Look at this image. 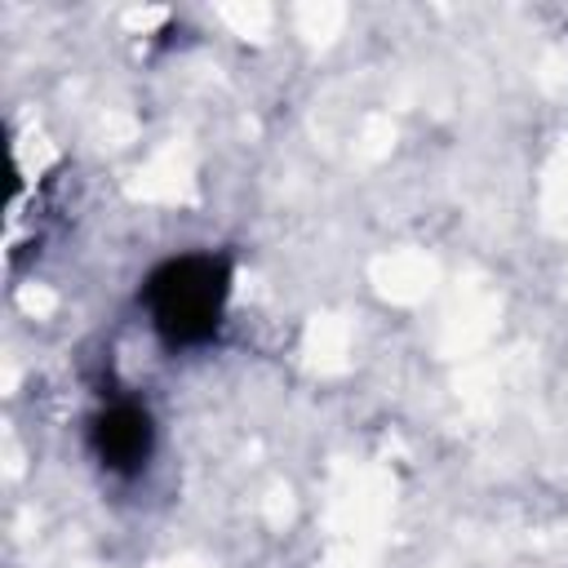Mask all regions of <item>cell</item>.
I'll return each instance as SVG.
<instances>
[{"instance_id": "cell-1", "label": "cell", "mask_w": 568, "mask_h": 568, "mask_svg": "<svg viewBox=\"0 0 568 568\" xmlns=\"http://www.w3.org/2000/svg\"><path fill=\"white\" fill-rule=\"evenodd\" d=\"M235 297V262L222 248H178L160 257L138 284V311L151 337L173 351H209L231 315Z\"/></svg>"}, {"instance_id": "cell-2", "label": "cell", "mask_w": 568, "mask_h": 568, "mask_svg": "<svg viewBox=\"0 0 568 568\" xmlns=\"http://www.w3.org/2000/svg\"><path fill=\"white\" fill-rule=\"evenodd\" d=\"M155 448H160V422L151 404L138 395H111L84 422V453L115 484L142 479L155 462Z\"/></svg>"}]
</instances>
